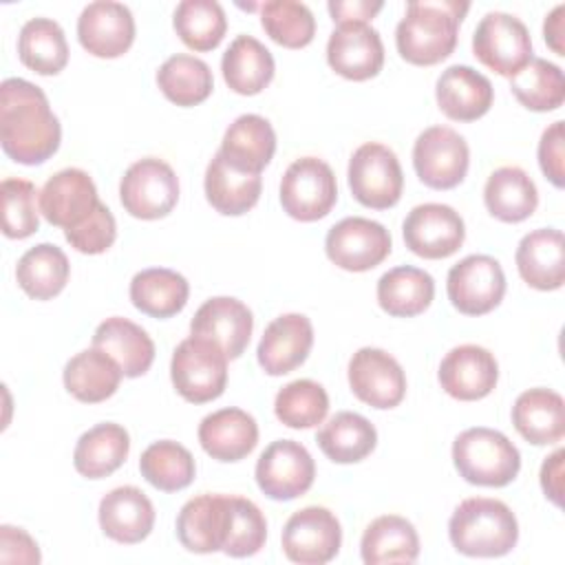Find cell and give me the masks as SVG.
<instances>
[{"label":"cell","instance_id":"obj_1","mask_svg":"<svg viewBox=\"0 0 565 565\" xmlns=\"http://www.w3.org/2000/svg\"><path fill=\"white\" fill-rule=\"evenodd\" d=\"M0 141L4 154L22 166H40L57 152L62 126L40 86L22 77L0 84Z\"/></svg>","mask_w":565,"mask_h":565},{"label":"cell","instance_id":"obj_2","mask_svg":"<svg viewBox=\"0 0 565 565\" xmlns=\"http://www.w3.org/2000/svg\"><path fill=\"white\" fill-rule=\"evenodd\" d=\"M470 4L459 0H413L395 29V46L402 60L415 66H433L457 46V33Z\"/></svg>","mask_w":565,"mask_h":565},{"label":"cell","instance_id":"obj_3","mask_svg":"<svg viewBox=\"0 0 565 565\" xmlns=\"http://www.w3.org/2000/svg\"><path fill=\"white\" fill-rule=\"evenodd\" d=\"M448 536L452 547L466 556L497 558L514 550L519 523L503 501L470 497L455 508L448 521Z\"/></svg>","mask_w":565,"mask_h":565},{"label":"cell","instance_id":"obj_4","mask_svg":"<svg viewBox=\"0 0 565 565\" xmlns=\"http://www.w3.org/2000/svg\"><path fill=\"white\" fill-rule=\"evenodd\" d=\"M452 463L472 486L503 488L521 470L519 448L499 430L475 426L452 441Z\"/></svg>","mask_w":565,"mask_h":565},{"label":"cell","instance_id":"obj_5","mask_svg":"<svg viewBox=\"0 0 565 565\" xmlns=\"http://www.w3.org/2000/svg\"><path fill=\"white\" fill-rule=\"evenodd\" d=\"M170 377L185 402H212L225 391L227 355L214 342L190 333V338L181 340L172 353Z\"/></svg>","mask_w":565,"mask_h":565},{"label":"cell","instance_id":"obj_6","mask_svg":"<svg viewBox=\"0 0 565 565\" xmlns=\"http://www.w3.org/2000/svg\"><path fill=\"white\" fill-rule=\"evenodd\" d=\"M349 188L358 203L371 210L393 207L404 190L397 154L377 141L362 143L349 159Z\"/></svg>","mask_w":565,"mask_h":565},{"label":"cell","instance_id":"obj_7","mask_svg":"<svg viewBox=\"0 0 565 565\" xmlns=\"http://www.w3.org/2000/svg\"><path fill=\"white\" fill-rule=\"evenodd\" d=\"M338 201V183L331 166L318 157H300L280 179L282 210L302 223L324 218Z\"/></svg>","mask_w":565,"mask_h":565},{"label":"cell","instance_id":"obj_8","mask_svg":"<svg viewBox=\"0 0 565 565\" xmlns=\"http://www.w3.org/2000/svg\"><path fill=\"white\" fill-rule=\"evenodd\" d=\"M472 53L503 77H514L534 57L527 26L503 11H490L481 18L472 33Z\"/></svg>","mask_w":565,"mask_h":565},{"label":"cell","instance_id":"obj_9","mask_svg":"<svg viewBox=\"0 0 565 565\" xmlns=\"http://www.w3.org/2000/svg\"><path fill=\"white\" fill-rule=\"evenodd\" d=\"M119 199L124 210L135 218H163L179 201V179L170 163L157 157H146L124 172Z\"/></svg>","mask_w":565,"mask_h":565},{"label":"cell","instance_id":"obj_10","mask_svg":"<svg viewBox=\"0 0 565 565\" xmlns=\"http://www.w3.org/2000/svg\"><path fill=\"white\" fill-rule=\"evenodd\" d=\"M470 150L466 139L448 126H430L415 139L413 168L433 190H450L466 179Z\"/></svg>","mask_w":565,"mask_h":565},{"label":"cell","instance_id":"obj_11","mask_svg":"<svg viewBox=\"0 0 565 565\" xmlns=\"http://www.w3.org/2000/svg\"><path fill=\"white\" fill-rule=\"evenodd\" d=\"M254 477L265 497L291 501L313 486L316 463L300 441L276 439L260 452Z\"/></svg>","mask_w":565,"mask_h":565},{"label":"cell","instance_id":"obj_12","mask_svg":"<svg viewBox=\"0 0 565 565\" xmlns=\"http://www.w3.org/2000/svg\"><path fill=\"white\" fill-rule=\"evenodd\" d=\"M450 305L463 316H483L499 307L505 294V274L497 258L470 254L450 267L446 278Z\"/></svg>","mask_w":565,"mask_h":565},{"label":"cell","instance_id":"obj_13","mask_svg":"<svg viewBox=\"0 0 565 565\" xmlns=\"http://www.w3.org/2000/svg\"><path fill=\"white\" fill-rule=\"evenodd\" d=\"M280 543L289 561L300 565H324L340 552L342 527L331 510L307 505L287 519Z\"/></svg>","mask_w":565,"mask_h":565},{"label":"cell","instance_id":"obj_14","mask_svg":"<svg viewBox=\"0 0 565 565\" xmlns=\"http://www.w3.org/2000/svg\"><path fill=\"white\" fill-rule=\"evenodd\" d=\"M324 252L344 271H369L391 254V234L377 221L347 216L327 232Z\"/></svg>","mask_w":565,"mask_h":565},{"label":"cell","instance_id":"obj_15","mask_svg":"<svg viewBox=\"0 0 565 565\" xmlns=\"http://www.w3.org/2000/svg\"><path fill=\"white\" fill-rule=\"evenodd\" d=\"M406 247L428 260L452 256L466 238V225L459 212L444 203L415 205L402 225Z\"/></svg>","mask_w":565,"mask_h":565},{"label":"cell","instance_id":"obj_16","mask_svg":"<svg viewBox=\"0 0 565 565\" xmlns=\"http://www.w3.org/2000/svg\"><path fill=\"white\" fill-rule=\"evenodd\" d=\"M349 386L360 402L386 411L404 399L406 375L399 362L384 349L362 347L349 360Z\"/></svg>","mask_w":565,"mask_h":565},{"label":"cell","instance_id":"obj_17","mask_svg":"<svg viewBox=\"0 0 565 565\" xmlns=\"http://www.w3.org/2000/svg\"><path fill=\"white\" fill-rule=\"evenodd\" d=\"M77 40L95 57L113 60L124 55L135 42L132 11L113 0L86 4L77 18Z\"/></svg>","mask_w":565,"mask_h":565},{"label":"cell","instance_id":"obj_18","mask_svg":"<svg viewBox=\"0 0 565 565\" xmlns=\"http://www.w3.org/2000/svg\"><path fill=\"white\" fill-rule=\"evenodd\" d=\"M441 388L459 402L488 397L499 380L494 355L479 344H459L450 349L437 371Z\"/></svg>","mask_w":565,"mask_h":565},{"label":"cell","instance_id":"obj_19","mask_svg":"<svg viewBox=\"0 0 565 565\" xmlns=\"http://www.w3.org/2000/svg\"><path fill=\"white\" fill-rule=\"evenodd\" d=\"M252 329L254 316L249 307L232 296H216L205 300L190 322V333L221 347L227 360L241 358L249 344Z\"/></svg>","mask_w":565,"mask_h":565},{"label":"cell","instance_id":"obj_20","mask_svg":"<svg viewBox=\"0 0 565 565\" xmlns=\"http://www.w3.org/2000/svg\"><path fill=\"white\" fill-rule=\"evenodd\" d=\"M99 203L93 179L79 168H64L55 172L40 190L42 216L51 225L64 230L84 223Z\"/></svg>","mask_w":565,"mask_h":565},{"label":"cell","instance_id":"obj_21","mask_svg":"<svg viewBox=\"0 0 565 565\" xmlns=\"http://www.w3.org/2000/svg\"><path fill=\"white\" fill-rule=\"evenodd\" d=\"M327 62L344 79H371L384 66L382 38L371 24H340L329 35Z\"/></svg>","mask_w":565,"mask_h":565},{"label":"cell","instance_id":"obj_22","mask_svg":"<svg viewBox=\"0 0 565 565\" xmlns=\"http://www.w3.org/2000/svg\"><path fill=\"white\" fill-rule=\"evenodd\" d=\"M313 347L311 320L302 313H282L274 318L256 349L260 369L267 375H287L298 369Z\"/></svg>","mask_w":565,"mask_h":565},{"label":"cell","instance_id":"obj_23","mask_svg":"<svg viewBox=\"0 0 565 565\" xmlns=\"http://www.w3.org/2000/svg\"><path fill=\"white\" fill-rule=\"evenodd\" d=\"M435 99L448 119L475 121L490 110L494 88L490 79L472 66L452 64L439 75L435 84Z\"/></svg>","mask_w":565,"mask_h":565},{"label":"cell","instance_id":"obj_24","mask_svg":"<svg viewBox=\"0 0 565 565\" xmlns=\"http://www.w3.org/2000/svg\"><path fill=\"white\" fill-rule=\"evenodd\" d=\"M519 276L539 291L561 289L565 282V241L556 227L525 234L514 254Z\"/></svg>","mask_w":565,"mask_h":565},{"label":"cell","instance_id":"obj_25","mask_svg":"<svg viewBox=\"0 0 565 565\" xmlns=\"http://www.w3.org/2000/svg\"><path fill=\"white\" fill-rule=\"evenodd\" d=\"M102 532L124 545L141 543L154 527L152 501L135 486H119L99 501Z\"/></svg>","mask_w":565,"mask_h":565},{"label":"cell","instance_id":"obj_26","mask_svg":"<svg viewBox=\"0 0 565 565\" xmlns=\"http://www.w3.org/2000/svg\"><path fill=\"white\" fill-rule=\"evenodd\" d=\"M199 444L216 461H241L258 444V424L243 408H221L201 419Z\"/></svg>","mask_w":565,"mask_h":565},{"label":"cell","instance_id":"obj_27","mask_svg":"<svg viewBox=\"0 0 565 565\" xmlns=\"http://www.w3.org/2000/svg\"><path fill=\"white\" fill-rule=\"evenodd\" d=\"M218 152L232 168L260 174L276 152V132L265 117L241 115L225 130Z\"/></svg>","mask_w":565,"mask_h":565},{"label":"cell","instance_id":"obj_28","mask_svg":"<svg viewBox=\"0 0 565 565\" xmlns=\"http://www.w3.org/2000/svg\"><path fill=\"white\" fill-rule=\"evenodd\" d=\"M512 424L534 446L556 444L565 435V399L552 388H527L512 406Z\"/></svg>","mask_w":565,"mask_h":565},{"label":"cell","instance_id":"obj_29","mask_svg":"<svg viewBox=\"0 0 565 565\" xmlns=\"http://www.w3.org/2000/svg\"><path fill=\"white\" fill-rule=\"evenodd\" d=\"M227 519V494H199L177 516V539L194 554H210L223 547Z\"/></svg>","mask_w":565,"mask_h":565},{"label":"cell","instance_id":"obj_30","mask_svg":"<svg viewBox=\"0 0 565 565\" xmlns=\"http://www.w3.org/2000/svg\"><path fill=\"white\" fill-rule=\"evenodd\" d=\"M66 391L84 404H99L115 395L124 377L121 366L102 349L90 347L75 353L64 366Z\"/></svg>","mask_w":565,"mask_h":565},{"label":"cell","instance_id":"obj_31","mask_svg":"<svg viewBox=\"0 0 565 565\" xmlns=\"http://www.w3.org/2000/svg\"><path fill=\"white\" fill-rule=\"evenodd\" d=\"M93 347L106 351L126 377L143 375L154 362L152 338L128 318H106L93 333Z\"/></svg>","mask_w":565,"mask_h":565},{"label":"cell","instance_id":"obj_32","mask_svg":"<svg viewBox=\"0 0 565 565\" xmlns=\"http://www.w3.org/2000/svg\"><path fill=\"white\" fill-rule=\"evenodd\" d=\"M203 188L207 203L216 212L225 216H241L258 203L263 179L260 174H249L232 168L223 159V154L216 152L207 163Z\"/></svg>","mask_w":565,"mask_h":565},{"label":"cell","instance_id":"obj_33","mask_svg":"<svg viewBox=\"0 0 565 565\" xmlns=\"http://www.w3.org/2000/svg\"><path fill=\"white\" fill-rule=\"evenodd\" d=\"M360 554L366 565L415 563L419 556L417 530L399 514L377 516L362 534Z\"/></svg>","mask_w":565,"mask_h":565},{"label":"cell","instance_id":"obj_34","mask_svg":"<svg viewBox=\"0 0 565 565\" xmlns=\"http://www.w3.org/2000/svg\"><path fill=\"white\" fill-rule=\"evenodd\" d=\"M128 452V430L119 424L104 422L88 428L77 439L73 450V466L86 479H104L124 466Z\"/></svg>","mask_w":565,"mask_h":565},{"label":"cell","instance_id":"obj_35","mask_svg":"<svg viewBox=\"0 0 565 565\" xmlns=\"http://www.w3.org/2000/svg\"><path fill=\"white\" fill-rule=\"evenodd\" d=\"M225 84L238 95H258L274 79V55L252 35H236L221 60Z\"/></svg>","mask_w":565,"mask_h":565},{"label":"cell","instance_id":"obj_36","mask_svg":"<svg viewBox=\"0 0 565 565\" xmlns=\"http://www.w3.org/2000/svg\"><path fill=\"white\" fill-rule=\"evenodd\" d=\"M483 203L494 218L503 223H521L534 214L539 190L523 168L503 166L488 177Z\"/></svg>","mask_w":565,"mask_h":565},{"label":"cell","instance_id":"obj_37","mask_svg":"<svg viewBox=\"0 0 565 565\" xmlns=\"http://www.w3.org/2000/svg\"><path fill=\"white\" fill-rule=\"evenodd\" d=\"M435 298V280L428 271L399 265L377 280V305L395 318H413L424 313Z\"/></svg>","mask_w":565,"mask_h":565},{"label":"cell","instance_id":"obj_38","mask_svg":"<svg viewBox=\"0 0 565 565\" xmlns=\"http://www.w3.org/2000/svg\"><path fill=\"white\" fill-rule=\"evenodd\" d=\"M188 280L168 267H148L132 276L130 300L150 318H172L188 305Z\"/></svg>","mask_w":565,"mask_h":565},{"label":"cell","instance_id":"obj_39","mask_svg":"<svg viewBox=\"0 0 565 565\" xmlns=\"http://www.w3.org/2000/svg\"><path fill=\"white\" fill-rule=\"evenodd\" d=\"M324 457L335 463H358L375 450L377 430L360 413H335L316 435Z\"/></svg>","mask_w":565,"mask_h":565},{"label":"cell","instance_id":"obj_40","mask_svg":"<svg viewBox=\"0 0 565 565\" xmlns=\"http://www.w3.org/2000/svg\"><path fill=\"white\" fill-rule=\"evenodd\" d=\"M68 274V258L53 243H40L26 249L15 267L20 289L33 300L55 298L66 287Z\"/></svg>","mask_w":565,"mask_h":565},{"label":"cell","instance_id":"obj_41","mask_svg":"<svg viewBox=\"0 0 565 565\" xmlns=\"http://www.w3.org/2000/svg\"><path fill=\"white\" fill-rule=\"evenodd\" d=\"M20 62L38 75H57L68 62L62 26L51 18H31L18 35Z\"/></svg>","mask_w":565,"mask_h":565},{"label":"cell","instance_id":"obj_42","mask_svg":"<svg viewBox=\"0 0 565 565\" xmlns=\"http://www.w3.org/2000/svg\"><path fill=\"white\" fill-rule=\"evenodd\" d=\"M157 86L177 106H196L205 102L214 88L210 66L194 55H170L157 71Z\"/></svg>","mask_w":565,"mask_h":565},{"label":"cell","instance_id":"obj_43","mask_svg":"<svg viewBox=\"0 0 565 565\" xmlns=\"http://www.w3.org/2000/svg\"><path fill=\"white\" fill-rule=\"evenodd\" d=\"M141 477L161 492H179L194 481L196 463L192 452L172 439L150 444L139 459Z\"/></svg>","mask_w":565,"mask_h":565},{"label":"cell","instance_id":"obj_44","mask_svg":"<svg viewBox=\"0 0 565 565\" xmlns=\"http://www.w3.org/2000/svg\"><path fill=\"white\" fill-rule=\"evenodd\" d=\"M174 31L192 51L216 49L227 31V18L216 0H183L174 9Z\"/></svg>","mask_w":565,"mask_h":565},{"label":"cell","instance_id":"obj_45","mask_svg":"<svg viewBox=\"0 0 565 565\" xmlns=\"http://www.w3.org/2000/svg\"><path fill=\"white\" fill-rule=\"evenodd\" d=\"M510 90L527 110L547 113L563 106L565 77L561 66L543 57H532L527 66L510 77Z\"/></svg>","mask_w":565,"mask_h":565},{"label":"cell","instance_id":"obj_46","mask_svg":"<svg viewBox=\"0 0 565 565\" xmlns=\"http://www.w3.org/2000/svg\"><path fill=\"white\" fill-rule=\"evenodd\" d=\"M267 541V521L260 508L236 494H227V519H225V539L221 552L234 558L254 556L263 550Z\"/></svg>","mask_w":565,"mask_h":565},{"label":"cell","instance_id":"obj_47","mask_svg":"<svg viewBox=\"0 0 565 565\" xmlns=\"http://www.w3.org/2000/svg\"><path fill=\"white\" fill-rule=\"evenodd\" d=\"M274 413L289 428H313L329 413V395L313 380H294L276 393Z\"/></svg>","mask_w":565,"mask_h":565},{"label":"cell","instance_id":"obj_48","mask_svg":"<svg viewBox=\"0 0 565 565\" xmlns=\"http://www.w3.org/2000/svg\"><path fill=\"white\" fill-rule=\"evenodd\" d=\"M265 33L285 49H302L316 35V18L305 2L269 0L260 7Z\"/></svg>","mask_w":565,"mask_h":565},{"label":"cell","instance_id":"obj_49","mask_svg":"<svg viewBox=\"0 0 565 565\" xmlns=\"http://www.w3.org/2000/svg\"><path fill=\"white\" fill-rule=\"evenodd\" d=\"M2 196V234L7 238H26L40 227V192L26 179H4Z\"/></svg>","mask_w":565,"mask_h":565},{"label":"cell","instance_id":"obj_50","mask_svg":"<svg viewBox=\"0 0 565 565\" xmlns=\"http://www.w3.org/2000/svg\"><path fill=\"white\" fill-rule=\"evenodd\" d=\"M64 238L79 254H102L117 238L115 216L104 203H99L95 207V212L84 223H79L71 230H64Z\"/></svg>","mask_w":565,"mask_h":565},{"label":"cell","instance_id":"obj_51","mask_svg":"<svg viewBox=\"0 0 565 565\" xmlns=\"http://www.w3.org/2000/svg\"><path fill=\"white\" fill-rule=\"evenodd\" d=\"M565 137H563V121H554L550 124L539 141V166L545 174V179L554 185V188H563L565 185V170H563V159H565V150H563Z\"/></svg>","mask_w":565,"mask_h":565},{"label":"cell","instance_id":"obj_52","mask_svg":"<svg viewBox=\"0 0 565 565\" xmlns=\"http://www.w3.org/2000/svg\"><path fill=\"white\" fill-rule=\"evenodd\" d=\"M0 561L2 563H40L38 543L22 530L13 525L0 527Z\"/></svg>","mask_w":565,"mask_h":565},{"label":"cell","instance_id":"obj_53","mask_svg":"<svg viewBox=\"0 0 565 565\" xmlns=\"http://www.w3.org/2000/svg\"><path fill=\"white\" fill-rule=\"evenodd\" d=\"M384 2L382 0H331L327 4L331 20L340 24H369L380 11Z\"/></svg>","mask_w":565,"mask_h":565},{"label":"cell","instance_id":"obj_54","mask_svg":"<svg viewBox=\"0 0 565 565\" xmlns=\"http://www.w3.org/2000/svg\"><path fill=\"white\" fill-rule=\"evenodd\" d=\"M563 459L565 450L558 448L541 466V488L554 505H563Z\"/></svg>","mask_w":565,"mask_h":565},{"label":"cell","instance_id":"obj_55","mask_svg":"<svg viewBox=\"0 0 565 565\" xmlns=\"http://www.w3.org/2000/svg\"><path fill=\"white\" fill-rule=\"evenodd\" d=\"M563 15H565V4H556L550 15H545L543 22V35L547 46L556 53V55H565V24H563Z\"/></svg>","mask_w":565,"mask_h":565}]
</instances>
